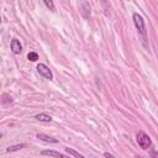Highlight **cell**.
I'll use <instances>...</instances> for the list:
<instances>
[{
	"mask_svg": "<svg viewBox=\"0 0 158 158\" xmlns=\"http://www.w3.org/2000/svg\"><path fill=\"white\" fill-rule=\"evenodd\" d=\"M132 19H133V23H135L138 33L143 37V40H147V28H146V23H144L142 15H139L138 12H133Z\"/></svg>",
	"mask_w": 158,
	"mask_h": 158,
	"instance_id": "1",
	"label": "cell"
},
{
	"mask_svg": "<svg viewBox=\"0 0 158 158\" xmlns=\"http://www.w3.org/2000/svg\"><path fill=\"white\" fill-rule=\"evenodd\" d=\"M136 142H137V144L142 148V149H148L151 146H152V139H151V137L146 133V132H143V131H138L137 132V135H136Z\"/></svg>",
	"mask_w": 158,
	"mask_h": 158,
	"instance_id": "2",
	"label": "cell"
},
{
	"mask_svg": "<svg viewBox=\"0 0 158 158\" xmlns=\"http://www.w3.org/2000/svg\"><path fill=\"white\" fill-rule=\"evenodd\" d=\"M36 69H37V72H38L43 78H46V79H48V80H52V79H53L52 70H51L46 64H43V63H38L37 67H36Z\"/></svg>",
	"mask_w": 158,
	"mask_h": 158,
	"instance_id": "3",
	"label": "cell"
},
{
	"mask_svg": "<svg viewBox=\"0 0 158 158\" xmlns=\"http://www.w3.org/2000/svg\"><path fill=\"white\" fill-rule=\"evenodd\" d=\"M10 48H11V52H12L14 54H20V53L22 52V44H21V43H20V41H19V40H16V38L11 40Z\"/></svg>",
	"mask_w": 158,
	"mask_h": 158,
	"instance_id": "4",
	"label": "cell"
},
{
	"mask_svg": "<svg viewBox=\"0 0 158 158\" xmlns=\"http://www.w3.org/2000/svg\"><path fill=\"white\" fill-rule=\"evenodd\" d=\"M36 137H37L38 139H41V141H43V142H48V143H57V142H58L57 138L49 137V136H47V135H44V133H37Z\"/></svg>",
	"mask_w": 158,
	"mask_h": 158,
	"instance_id": "5",
	"label": "cell"
},
{
	"mask_svg": "<svg viewBox=\"0 0 158 158\" xmlns=\"http://www.w3.org/2000/svg\"><path fill=\"white\" fill-rule=\"evenodd\" d=\"M35 118H36V120H38L40 122H46V123H49V122L52 121V117H51L49 115H47V114H44V112H41V114H37V115L35 116Z\"/></svg>",
	"mask_w": 158,
	"mask_h": 158,
	"instance_id": "6",
	"label": "cell"
},
{
	"mask_svg": "<svg viewBox=\"0 0 158 158\" xmlns=\"http://www.w3.org/2000/svg\"><path fill=\"white\" fill-rule=\"evenodd\" d=\"M41 154H42V156H52V157H59V158H64V157H65L63 153H59V152H56V151H51V149H48V151H42V152H41Z\"/></svg>",
	"mask_w": 158,
	"mask_h": 158,
	"instance_id": "7",
	"label": "cell"
},
{
	"mask_svg": "<svg viewBox=\"0 0 158 158\" xmlns=\"http://www.w3.org/2000/svg\"><path fill=\"white\" fill-rule=\"evenodd\" d=\"M25 147H26V144H25V143L15 144V146H11V147L6 148V152H7V153H11V152H16V151H20V149H22V148H25Z\"/></svg>",
	"mask_w": 158,
	"mask_h": 158,
	"instance_id": "8",
	"label": "cell"
},
{
	"mask_svg": "<svg viewBox=\"0 0 158 158\" xmlns=\"http://www.w3.org/2000/svg\"><path fill=\"white\" fill-rule=\"evenodd\" d=\"M65 153H68L69 156H73V157H77V158H84L83 154H80L79 152L74 151L73 148H65Z\"/></svg>",
	"mask_w": 158,
	"mask_h": 158,
	"instance_id": "9",
	"label": "cell"
},
{
	"mask_svg": "<svg viewBox=\"0 0 158 158\" xmlns=\"http://www.w3.org/2000/svg\"><path fill=\"white\" fill-rule=\"evenodd\" d=\"M43 2H44L46 7H47L48 10H51V11H54V10H56V6H54L53 0H43Z\"/></svg>",
	"mask_w": 158,
	"mask_h": 158,
	"instance_id": "10",
	"label": "cell"
},
{
	"mask_svg": "<svg viewBox=\"0 0 158 158\" xmlns=\"http://www.w3.org/2000/svg\"><path fill=\"white\" fill-rule=\"evenodd\" d=\"M27 59L31 60V62H36V60L38 59V54H37L36 52H28V54H27Z\"/></svg>",
	"mask_w": 158,
	"mask_h": 158,
	"instance_id": "11",
	"label": "cell"
},
{
	"mask_svg": "<svg viewBox=\"0 0 158 158\" xmlns=\"http://www.w3.org/2000/svg\"><path fill=\"white\" fill-rule=\"evenodd\" d=\"M0 101H1V104H10V102H12V99H11V96H9L7 94H2Z\"/></svg>",
	"mask_w": 158,
	"mask_h": 158,
	"instance_id": "12",
	"label": "cell"
},
{
	"mask_svg": "<svg viewBox=\"0 0 158 158\" xmlns=\"http://www.w3.org/2000/svg\"><path fill=\"white\" fill-rule=\"evenodd\" d=\"M104 156H105V157H109V158H114V156H112L111 153H109V152H105Z\"/></svg>",
	"mask_w": 158,
	"mask_h": 158,
	"instance_id": "13",
	"label": "cell"
},
{
	"mask_svg": "<svg viewBox=\"0 0 158 158\" xmlns=\"http://www.w3.org/2000/svg\"><path fill=\"white\" fill-rule=\"evenodd\" d=\"M1 137H2V133H0V138H1Z\"/></svg>",
	"mask_w": 158,
	"mask_h": 158,
	"instance_id": "14",
	"label": "cell"
},
{
	"mask_svg": "<svg viewBox=\"0 0 158 158\" xmlns=\"http://www.w3.org/2000/svg\"><path fill=\"white\" fill-rule=\"evenodd\" d=\"M0 23H1V16H0Z\"/></svg>",
	"mask_w": 158,
	"mask_h": 158,
	"instance_id": "15",
	"label": "cell"
}]
</instances>
